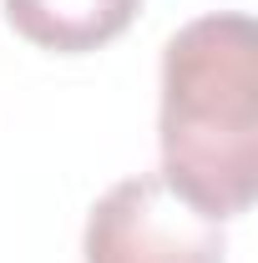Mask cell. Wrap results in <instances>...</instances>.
I'll return each instance as SVG.
<instances>
[{
  "mask_svg": "<svg viewBox=\"0 0 258 263\" xmlns=\"http://www.w3.org/2000/svg\"><path fill=\"white\" fill-rule=\"evenodd\" d=\"M0 5H5L10 31L56 56L101 51L142 10V0H0Z\"/></svg>",
  "mask_w": 258,
  "mask_h": 263,
  "instance_id": "3",
  "label": "cell"
},
{
  "mask_svg": "<svg viewBox=\"0 0 258 263\" xmlns=\"http://www.w3.org/2000/svg\"><path fill=\"white\" fill-rule=\"evenodd\" d=\"M162 182L228 223L258 197V26L243 10L197 15L162 46Z\"/></svg>",
  "mask_w": 258,
  "mask_h": 263,
  "instance_id": "1",
  "label": "cell"
},
{
  "mask_svg": "<svg viewBox=\"0 0 258 263\" xmlns=\"http://www.w3.org/2000/svg\"><path fill=\"white\" fill-rule=\"evenodd\" d=\"M81 263H228V238L223 223L182 202L162 172H137L86 213Z\"/></svg>",
  "mask_w": 258,
  "mask_h": 263,
  "instance_id": "2",
  "label": "cell"
}]
</instances>
